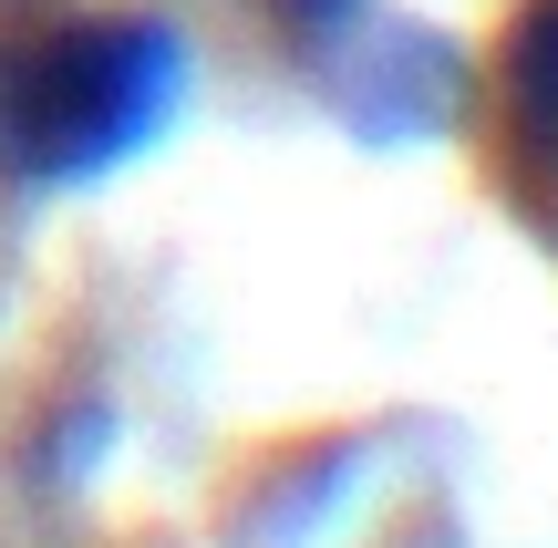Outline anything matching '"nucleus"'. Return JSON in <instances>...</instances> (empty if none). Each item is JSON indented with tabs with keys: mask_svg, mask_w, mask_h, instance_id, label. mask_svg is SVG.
I'll return each mask as SVG.
<instances>
[{
	"mask_svg": "<svg viewBox=\"0 0 558 548\" xmlns=\"http://www.w3.org/2000/svg\"><path fill=\"white\" fill-rule=\"evenodd\" d=\"M186 103V41L156 11H62L0 41V176L94 186L135 166Z\"/></svg>",
	"mask_w": 558,
	"mask_h": 548,
	"instance_id": "1",
	"label": "nucleus"
},
{
	"mask_svg": "<svg viewBox=\"0 0 558 548\" xmlns=\"http://www.w3.org/2000/svg\"><path fill=\"white\" fill-rule=\"evenodd\" d=\"M311 73L331 83V103L362 124V135H435L445 103H456V52L435 32H403V21H362L352 32H320L311 41Z\"/></svg>",
	"mask_w": 558,
	"mask_h": 548,
	"instance_id": "2",
	"label": "nucleus"
},
{
	"mask_svg": "<svg viewBox=\"0 0 558 548\" xmlns=\"http://www.w3.org/2000/svg\"><path fill=\"white\" fill-rule=\"evenodd\" d=\"M486 103H497V145L538 186H558V0H527L507 21L497 62H486Z\"/></svg>",
	"mask_w": 558,
	"mask_h": 548,
	"instance_id": "3",
	"label": "nucleus"
}]
</instances>
